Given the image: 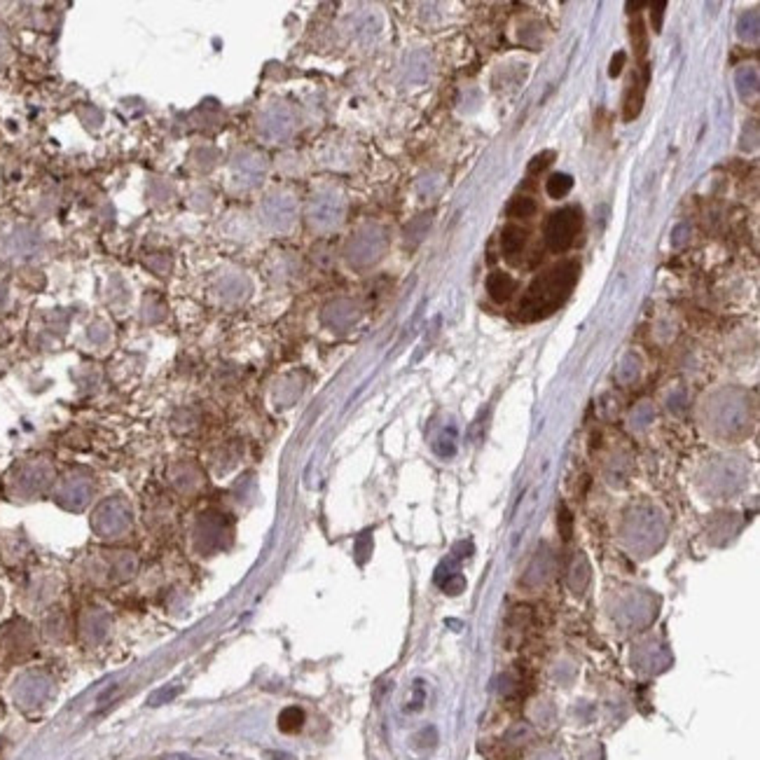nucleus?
<instances>
[{"mask_svg":"<svg viewBox=\"0 0 760 760\" xmlns=\"http://www.w3.org/2000/svg\"><path fill=\"white\" fill-rule=\"evenodd\" d=\"M571 187H574V178H571L569 173H552L545 183V192L552 199H562L571 192Z\"/></svg>","mask_w":760,"mask_h":760,"instance_id":"9b49d317","label":"nucleus"},{"mask_svg":"<svg viewBox=\"0 0 760 760\" xmlns=\"http://www.w3.org/2000/svg\"><path fill=\"white\" fill-rule=\"evenodd\" d=\"M625 61H627V54H625V52H618L616 57L611 59V68H609V75H611V78H618V75L623 73Z\"/></svg>","mask_w":760,"mask_h":760,"instance_id":"a211bd4d","label":"nucleus"},{"mask_svg":"<svg viewBox=\"0 0 760 760\" xmlns=\"http://www.w3.org/2000/svg\"><path fill=\"white\" fill-rule=\"evenodd\" d=\"M262 220L271 229H288L295 222V201L288 194H271L262 204Z\"/></svg>","mask_w":760,"mask_h":760,"instance_id":"39448f33","label":"nucleus"},{"mask_svg":"<svg viewBox=\"0 0 760 760\" xmlns=\"http://www.w3.org/2000/svg\"><path fill=\"white\" fill-rule=\"evenodd\" d=\"M583 227V213L581 208L566 206L562 211L550 215L548 227H545V243L552 253H564L571 248V243L576 241L578 232Z\"/></svg>","mask_w":760,"mask_h":760,"instance_id":"f03ea898","label":"nucleus"},{"mask_svg":"<svg viewBox=\"0 0 760 760\" xmlns=\"http://www.w3.org/2000/svg\"><path fill=\"white\" fill-rule=\"evenodd\" d=\"M578 274H581V264L576 260L559 262L552 269H548L545 274H541L529 285L527 295L520 304V316L524 320H538L555 313L566 302L571 290L576 288Z\"/></svg>","mask_w":760,"mask_h":760,"instance_id":"f257e3e1","label":"nucleus"},{"mask_svg":"<svg viewBox=\"0 0 760 760\" xmlns=\"http://www.w3.org/2000/svg\"><path fill=\"white\" fill-rule=\"evenodd\" d=\"M632 38H634V47L639 50V54L646 52V33H644V24H641V19H637V26H632Z\"/></svg>","mask_w":760,"mask_h":760,"instance_id":"dca6fc26","label":"nucleus"},{"mask_svg":"<svg viewBox=\"0 0 760 760\" xmlns=\"http://www.w3.org/2000/svg\"><path fill=\"white\" fill-rule=\"evenodd\" d=\"M341 211H344V204L334 192H320L311 199L309 206V220L320 229L334 227L341 220Z\"/></svg>","mask_w":760,"mask_h":760,"instance_id":"20e7f679","label":"nucleus"},{"mask_svg":"<svg viewBox=\"0 0 760 760\" xmlns=\"http://www.w3.org/2000/svg\"><path fill=\"white\" fill-rule=\"evenodd\" d=\"M501 243H503V253L508 257H515L522 253V248H524L527 243V232L522 227H505L503 229V239H501Z\"/></svg>","mask_w":760,"mask_h":760,"instance_id":"1a4fd4ad","label":"nucleus"},{"mask_svg":"<svg viewBox=\"0 0 760 760\" xmlns=\"http://www.w3.org/2000/svg\"><path fill=\"white\" fill-rule=\"evenodd\" d=\"M688 234H690V227L686 225V222H681V225H676V227H674V232H672V243H674V246H683V243L688 241Z\"/></svg>","mask_w":760,"mask_h":760,"instance_id":"f3484780","label":"nucleus"},{"mask_svg":"<svg viewBox=\"0 0 760 760\" xmlns=\"http://www.w3.org/2000/svg\"><path fill=\"white\" fill-rule=\"evenodd\" d=\"M515 288H517V283H515V278L510 274H505V271H494V274H489V278H487V292H489V297L498 304L508 302V299L513 297Z\"/></svg>","mask_w":760,"mask_h":760,"instance_id":"6e6552de","label":"nucleus"},{"mask_svg":"<svg viewBox=\"0 0 760 760\" xmlns=\"http://www.w3.org/2000/svg\"><path fill=\"white\" fill-rule=\"evenodd\" d=\"M665 8H667V3H658V5H653V24H655V33H660V29H662V15H665Z\"/></svg>","mask_w":760,"mask_h":760,"instance_id":"6ab92c4d","label":"nucleus"},{"mask_svg":"<svg viewBox=\"0 0 760 760\" xmlns=\"http://www.w3.org/2000/svg\"><path fill=\"white\" fill-rule=\"evenodd\" d=\"M555 159V152L552 150H545L543 155H536L531 162H529V173H541L545 166H550V162Z\"/></svg>","mask_w":760,"mask_h":760,"instance_id":"2eb2a0df","label":"nucleus"},{"mask_svg":"<svg viewBox=\"0 0 760 760\" xmlns=\"http://www.w3.org/2000/svg\"><path fill=\"white\" fill-rule=\"evenodd\" d=\"M737 31H739V38L746 40V43H756L758 40V12L751 10V12H744L742 19H739L737 24Z\"/></svg>","mask_w":760,"mask_h":760,"instance_id":"ddd939ff","label":"nucleus"},{"mask_svg":"<svg viewBox=\"0 0 760 760\" xmlns=\"http://www.w3.org/2000/svg\"><path fill=\"white\" fill-rule=\"evenodd\" d=\"M641 106H644V87L639 85V80L634 78V85L630 89V94H627V101H625V120L630 122L634 120L639 113H641Z\"/></svg>","mask_w":760,"mask_h":760,"instance_id":"f8f14e48","label":"nucleus"},{"mask_svg":"<svg viewBox=\"0 0 760 760\" xmlns=\"http://www.w3.org/2000/svg\"><path fill=\"white\" fill-rule=\"evenodd\" d=\"M264 173V159L255 152H243L234 159V178L239 185H255Z\"/></svg>","mask_w":760,"mask_h":760,"instance_id":"0eeeda50","label":"nucleus"},{"mask_svg":"<svg viewBox=\"0 0 760 760\" xmlns=\"http://www.w3.org/2000/svg\"><path fill=\"white\" fill-rule=\"evenodd\" d=\"M292 129H295V120H292V113L285 106H271L260 120V134L269 141L290 136Z\"/></svg>","mask_w":760,"mask_h":760,"instance_id":"423d86ee","label":"nucleus"},{"mask_svg":"<svg viewBox=\"0 0 760 760\" xmlns=\"http://www.w3.org/2000/svg\"><path fill=\"white\" fill-rule=\"evenodd\" d=\"M508 213L513 218H531L536 213V201L531 197H515L508 206Z\"/></svg>","mask_w":760,"mask_h":760,"instance_id":"4468645a","label":"nucleus"},{"mask_svg":"<svg viewBox=\"0 0 760 760\" xmlns=\"http://www.w3.org/2000/svg\"><path fill=\"white\" fill-rule=\"evenodd\" d=\"M384 248H386L384 234H381L376 227H365V229H360L358 234H353V239L348 241L346 257L351 264L365 267V264H372L379 260L381 253H384Z\"/></svg>","mask_w":760,"mask_h":760,"instance_id":"7ed1b4c3","label":"nucleus"},{"mask_svg":"<svg viewBox=\"0 0 760 760\" xmlns=\"http://www.w3.org/2000/svg\"><path fill=\"white\" fill-rule=\"evenodd\" d=\"M735 82H737L739 94H742L744 99H749V96H756V92H758V71H756L753 66L739 68Z\"/></svg>","mask_w":760,"mask_h":760,"instance_id":"9d476101","label":"nucleus"}]
</instances>
